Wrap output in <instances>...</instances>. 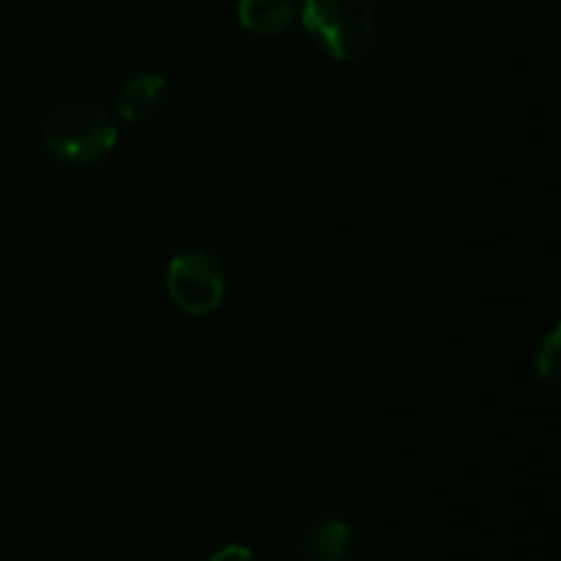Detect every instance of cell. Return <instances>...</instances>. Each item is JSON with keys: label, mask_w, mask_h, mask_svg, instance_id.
<instances>
[{"label": "cell", "mask_w": 561, "mask_h": 561, "mask_svg": "<svg viewBox=\"0 0 561 561\" xmlns=\"http://www.w3.org/2000/svg\"><path fill=\"white\" fill-rule=\"evenodd\" d=\"M49 153L66 164H96L118 142V129L104 110L93 104H66L44 126Z\"/></svg>", "instance_id": "obj_2"}, {"label": "cell", "mask_w": 561, "mask_h": 561, "mask_svg": "<svg viewBox=\"0 0 561 561\" xmlns=\"http://www.w3.org/2000/svg\"><path fill=\"white\" fill-rule=\"evenodd\" d=\"M299 16V0H239V22L255 36H277Z\"/></svg>", "instance_id": "obj_4"}, {"label": "cell", "mask_w": 561, "mask_h": 561, "mask_svg": "<svg viewBox=\"0 0 561 561\" xmlns=\"http://www.w3.org/2000/svg\"><path fill=\"white\" fill-rule=\"evenodd\" d=\"M557 356H559V329H553L546 340H542L540 351H537V376L553 387L557 383Z\"/></svg>", "instance_id": "obj_7"}, {"label": "cell", "mask_w": 561, "mask_h": 561, "mask_svg": "<svg viewBox=\"0 0 561 561\" xmlns=\"http://www.w3.org/2000/svg\"><path fill=\"white\" fill-rule=\"evenodd\" d=\"M208 561H255L252 551L247 546H225L222 551L214 553Z\"/></svg>", "instance_id": "obj_8"}, {"label": "cell", "mask_w": 561, "mask_h": 561, "mask_svg": "<svg viewBox=\"0 0 561 561\" xmlns=\"http://www.w3.org/2000/svg\"><path fill=\"white\" fill-rule=\"evenodd\" d=\"M351 548V531L343 520L327 518L307 537V551L318 561H343Z\"/></svg>", "instance_id": "obj_6"}, {"label": "cell", "mask_w": 561, "mask_h": 561, "mask_svg": "<svg viewBox=\"0 0 561 561\" xmlns=\"http://www.w3.org/2000/svg\"><path fill=\"white\" fill-rule=\"evenodd\" d=\"M164 96H168V80L157 71H140L129 82H124L115 104L126 121H140L148 118L153 110H159Z\"/></svg>", "instance_id": "obj_5"}, {"label": "cell", "mask_w": 561, "mask_h": 561, "mask_svg": "<svg viewBox=\"0 0 561 561\" xmlns=\"http://www.w3.org/2000/svg\"><path fill=\"white\" fill-rule=\"evenodd\" d=\"M168 294L186 316H208L225 299V268L201 247L181 250L168 266Z\"/></svg>", "instance_id": "obj_3"}, {"label": "cell", "mask_w": 561, "mask_h": 561, "mask_svg": "<svg viewBox=\"0 0 561 561\" xmlns=\"http://www.w3.org/2000/svg\"><path fill=\"white\" fill-rule=\"evenodd\" d=\"M299 20L307 36L340 64L365 58L376 44L378 22L370 0H299Z\"/></svg>", "instance_id": "obj_1"}]
</instances>
